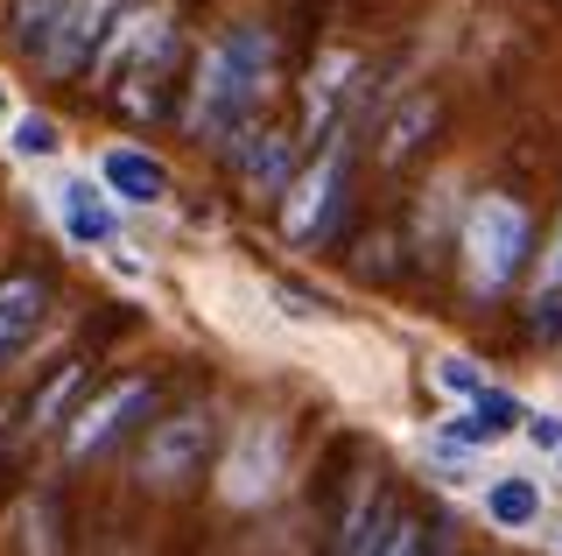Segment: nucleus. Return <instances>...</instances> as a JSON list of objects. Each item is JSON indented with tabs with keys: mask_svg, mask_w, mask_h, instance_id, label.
<instances>
[{
	"mask_svg": "<svg viewBox=\"0 0 562 556\" xmlns=\"http://www.w3.org/2000/svg\"><path fill=\"white\" fill-rule=\"evenodd\" d=\"M211 444H218V415L211 409H176L162 423L140 430V486L155 493H176L211 465Z\"/></svg>",
	"mask_w": 562,
	"mask_h": 556,
	"instance_id": "nucleus-5",
	"label": "nucleus"
},
{
	"mask_svg": "<svg viewBox=\"0 0 562 556\" xmlns=\"http://www.w3.org/2000/svg\"><path fill=\"white\" fill-rule=\"evenodd\" d=\"M43 310H49V282H43V275H0V359L22 353V345L35 338Z\"/></svg>",
	"mask_w": 562,
	"mask_h": 556,
	"instance_id": "nucleus-10",
	"label": "nucleus"
},
{
	"mask_svg": "<svg viewBox=\"0 0 562 556\" xmlns=\"http://www.w3.org/2000/svg\"><path fill=\"white\" fill-rule=\"evenodd\" d=\"M527 332H535V338H562V289H541V297H535Z\"/></svg>",
	"mask_w": 562,
	"mask_h": 556,
	"instance_id": "nucleus-18",
	"label": "nucleus"
},
{
	"mask_svg": "<svg viewBox=\"0 0 562 556\" xmlns=\"http://www.w3.org/2000/svg\"><path fill=\"white\" fill-rule=\"evenodd\" d=\"M541 289H562V233H555V247H549V260H541Z\"/></svg>",
	"mask_w": 562,
	"mask_h": 556,
	"instance_id": "nucleus-21",
	"label": "nucleus"
},
{
	"mask_svg": "<svg viewBox=\"0 0 562 556\" xmlns=\"http://www.w3.org/2000/svg\"><path fill=\"white\" fill-rule=\"evenodd\" d=\"M281 198V233L295 240V247H330L338 240V225L351 212V120L316 142L310 163H295V177L274 190Z\"/></svg>",
	"mask_w": 562,
	"mask_h": 556,
	"instance_id": "nucleus-2",
	"label": "nucleus"
},
{
	"mask_svg": "<svg viewBox=\"0 0 562 556\" xmlns=\"http://www.w3.org/2000/svg\"><path fill=\"white\" fill-rule=\"evenodd\" d=\"M443 388L471 394V388H479V367H464V359H443Z\"/></svg>",
	"mask_w": 562,
	"mask_h": 556,
	"instance_id": "nucleus-20",
	"label": "nucleus"
},
{
	"mask_svg": "<svg viewBox=\"0 0 562 556\" xmlns=\"http://www.w3.org/2000/svg\"><path fill=\"white\" fill-rule=\"evenodd\" d=\"M527 254H535V219L514 198H479L464 219V268L479 297H506L520 282Z\"/></svg>",
	"mask_w": 562,
	"mask_h": 556,
	"instance_id": "nucleus-3",
	"label": "nucleus"
},
{
	"mask_svg": "<svg viewBox=\"0 0 562 556\" xmlns=\"http://www.w3.org/2000/svg\"><path fill=\"white\" fill-rule=\"evenodd\" d=\"M127 8V0H57V22H49V36H43V49H35V64H43L49 78H78L85 71V57L99 49V36H105V22Z\"/></svg>",
	"mask_w": 562,
	"mask_h": 556,
	"instance_id": "nucleus-6",
	"label": "nucleus"
},
{
	"mask_svg": "<svg viewBox=\"0 0 562 556\" xmlns=\"http://www.w3.org/2000/svg\"><path fill=\"white\" fill-rule=\"evenodd\" d=\"M555 465H562V444H555Z\"/></svg>",
	"mask_w": 562,
	"mask_h": 556,
	"instance_id": "nucleus-22",
	"label": "nucleus"
},
{
	"mask_svg": "<svg viewBox=\"0 0 562 556\" xmlns=\"http://www.w3.org/2000/svg\"><path fill=\"white\" fill-rule=\"evenodd\" d=\"M520 430H527V437H535L541 451H555V444H562V423H555V415H527Z\"/></svg>",
	"mask_w": 562,
	"mask_h": 556,
	"instance_id": "nucleus-19",
	"label": "nucleus"
},
{
	"mask_svg": "<svg viewBox=\"0 0 562 556\" xmlns=\"http://www.w3.org/2000/svg\"><path fill=\"white\" fill-rule=\"evenodd\" d=\"M485 514L499 521V529H527V521L541 514V493H535L527 479H499V486L485 493Z\"/></svg>",
	"mask_w": 562,
	"mask_h": 556,
	"instance_id": "nucleus-15",
	"label": "nucleus"
},
{
	"mask_svg": "<svg viewBox=\"0 0 562 556\" xmlns=\"http://www.w3.org/2000/svg\"><path fill=\"white\" fill-rule=\"evenodd\" d=\"M386 521H394V493H386V486H359L345 521H338V535H330V556H373Z\"/></svg>",
	"mask_w": 562,
	"mask_h": 556,
	"instance_id": "nucleus-11",
	"label": "nucleus"
},
{
	"mask_svg": "<svg viewBox=\"0 0 562 556\" xmlns=\"http://www.w3.org/2000/svg\"><path fill=\"white\" fill-rule=\"evenodd\" d=\"M49 22H57V0H14V14H8V43H14V57H35L49 36Z\"/></svg>",
	"mask_w": 562,
	"mask_h": 556,
	"instance_id": "nucleus-16",
	"label": "nucleus"
},
{
	"mask_svg": "<svg viewBox=\"0 0 562 556\" xmlns=\"http://www.w3.org/2000/svg\"><path fill=\"white\" fill-rule=\"evenodd\" d=\"M64 212H70V240H85V247H105V240H113V212L99 204L92 184H64Z\"/></svg>",
	"mask_w": 562,
	"mask_h": 556,
	"instance_id": "nucleus-14",
	"label": "nucleus"
},
{
	"mask_svg": "<svg viewBox=\"0 0 562 556\" xmlns=\"http://www.w3.org/2000/svg\"><path fill=\"white\" fill-rule=\"evenodd\" d=\"M105 184H113L127 204H155L169 190V169L155 163V155H140V148H113L105 155Z\"/></svg>",
	"mask_w": 562,
	"mask_h": 556,
	"instance_id": "nucleus-12",
	"label": "nucleus"
},
{
	"mask_svg": "<svg viewBox=\"0 0 562 556\" xmlns=\"http://www.w3.org/2000/svg\"><path fill=\"white\" fill-rule=\"evenodd\" d=\"M225 163L239 169V184H246V190H268V198H274V190L295 177V142L254 120V127H239L233 142H225Z\"/></svg>",
	"mask_w": 562,
	"mask_h": 556,
	"instance_id": "nucleus-9",
	"label": "nucleus"
},
{
	"mask_svg": "<svg viewBox=\"0 0 562 556\" xmlns=\"http://www.w3.org/2000/svg\"><path fill=\"white\" fill-rule=\"evenodd\" d=\"M436 127H443V99H436V92H408L394 113L380 120V134H373V163H380V169H408L415 155L436 142Z\"/></svg>",
	"mask_w": 562,
	"mask_h": 556,
	"instance_id": "nucleus-8",
	"label": "nucleus"
},
{
	"mask_svg": "<svg viewBox=\"0 0 562 556\" xmlns=\"http://www.w3.org/2000/svg\"><path fill=\"white\" fill-rule=\"evenodd\" d=\"M359 71L366 64L351 57V49H330V57L310 64V78H303V142H324V134L345 120L351 92H359Z\"/></svg>",
	"mask_w": 562,
	"mask_h": 556,
	"instance_id": "nucleus-7",
	"label": "nucleus"
},
{
	"mask_svg": "<svg viewBox=\"0 0 562 556\" xmlns=\"http://www.w3.org/2000/svg\"><path fill=\"white\" fill-rule=\"evenodd\" d=\"M268 92H274V36L260 22H225L198 57V78H190V142L225 155V142L260 120Z\"/></svg>",
	"mask_w": 562,
	"mask_h": 556,
	"instance_id": "nucleus-1",
	"label": "nucleus"
},
{
	"mask_svg": "<svg viewBox=\"0 0 562 556\" xmlns=\"http://www.w3.org/2000/svg\"><path fill=\"white\" fill-rule=\"evenodd\" d=\"M14 155H57V127H49L43 113L14 120Z\"/></svg>",
	"mask_w": 562,
	"mask_h": 556,
	"instance_id": "nucleus-17",
	"label": "nucleus"
},
{
	"mask_svg": "<svg viewBox=\"0 0 562 556\" xmlns=\"http://www.w3.org/2000/svg\"><path fill=\"white\" fill-rule=\"evenodd\" d=\"M85 380H92V359H64V367L49 374V388H43V394L29 402V430H49V423H64Z\"/></svg>",
	"mask_w": 562,
	"mask_h": 556,
	"instance_id": "nucleus-13",
	"label": "nucleus"
},
{
	"mask_svg": "<svg viewBox=\"0 0 562 556\" xmlns=\"http://www.w3.org/2000/svg\"><path fill=\"white\" fill-rule=\"evenodd\" d=\"M148 409H155V380H140V374L105 380V388H99L85 409H70V415H64V458H70V465L105 458V451L127 437V430L148 423Z\"/></svg>",
	"mask_w": 562,
	"mask_h": 556,
	"instance_id": "nucleus-4",
	"label": "nucleus"
}]
</instances>
